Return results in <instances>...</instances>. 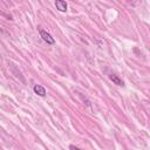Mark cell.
Segmentation results:
<instances>
[{"label":"cell","instance_id":"cell-1","mask_svg":"<svg viewBox=\"0 0 150 150\" xmlns=\"http://www.w3.org/2000/svg\"><path fill=\"white\" fill-rule=\"evenodd\" d=\"M39 33H40V36L42 38V40H43L46 43H48V45H54V43H55L54 38H53L47 30H45V29H40Z\"/></svg>","mask_w":150,"mask_h":150},{"label":"cell","instance_id":"cell-2","mask_svg":"<svg viewBox=\"0 0 150 150\" xmlns=\"http://www.w3.org/2000/svg\"><path fill=\"white\" fill-rule=\"evenodd\" d=\"M55 7H56V9H59L60 12H67V9H68V5H67V2L63 1V0H56V1H55Z\"/></svg>","mask_w":150,"mask_h":150},{"label":"cell","instance_id":"cell-3","mask_svg":"<svg viewBox=\"0 0 150 150\" xmlns=\"http://www.w3.org/2000/svg\"><path fill=\"white\" fill-rule=\"evenodd\" d=\"M33 90H34V93L36 94V95H39V96H46V88L45 87H42L41 84H35L34 87H33Z\"/></svg>","mask_w":150,"mask_h":150},{"label":"cell","instance_id":"cell-4","mask_svg":"<svg viewBox=\"0 0 150 150\" xmlns=\"http://www.w3.org/2000/svg\"><path fill=\"white\" fill-rule=\"evenodd\" d=\"M109 79L116 84V86H120V87H123L124 86V82H123V80L122 79H120L117 75H115V74H110L109 75Z\"/></svg>","mask_w":150,"mask_h":150},{"label":"cell","instance_id":"cell-5","mask_svg":"<svg viewBox=\"0 0 150 150\" xmlns=\"http://www.w3.org/2000/svg\"><path fill=\"white\" fill-rule=\"evenodd\" d=\"M69 150H83V149H80V148H77L75 145H69Z\"/></svg>","mask_w":150,"mask_h":150}]
</instances>
